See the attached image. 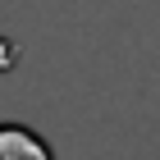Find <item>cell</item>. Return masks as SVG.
Listing matches in <instances>:
<instances>
[{
  "label": "cell",
  "instance_id": "obj_1",
  "mask_svg": "<svg viewBox=\"0 0 160 160\" xmlns=\"http://www.w3.org/2000/svg\"><path fill=\"white\" fill-rule=\"evenodd\" d=\"M0 160H55L50 142L28 123H0Z\"/></svg>",
  "mask_w": 160,
  "mask_h": 160
}]
</instances>
